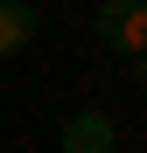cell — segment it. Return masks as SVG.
<instances>
[{
  "mask_svg": "<svg viewBox=\"0 0 147 153\" xmlns=\"http://www.w3.org/2000/svg\"><path fill=\"white\" fill-rule=\"evenodd\" d=\"M91 28L98 42L112 49V56H147V0H98V14H91Z\"/></svg>",
  "mask_w": 147,
  "mask_h": 153,
  "instance_id": "1",
  "label": "cell"
},
{
  "mask_svg": "<svg viewBox=\"0 0 147 153\" xmlns=\"http://www.w3.org/2000/svg\"><path fill=\"white\" fill-rule=\"evenodd\" d=\"M63 153H119V118L112 111H77L63 125Z\"/></svg>",
  "mask_w": 147,
  "mask_h": 153,
  "instance_id": "2",
  "label": "cell"
},
{
  "mask_svg": "<svg viewBox=\"0 0 147 153\" xmlns=\"http://www.w3.org/2000/svg\"><path fill=\"white\" fill-rule=\"evenodd\" d=\"M35 28H42V14L28 0H0V56H21L35 42Z\"/></svg>",
  "mask_w": 147,
  "mask_h": 153,
  "instance_id": "3",
  "label": "cell"
},
{
  "mask_svg": "<svg viewBox=\"0 0 147 153\" xmlns=\"http://www.w3.org/2000/svg\"><path fill=\"white\" fill-rule=\"evenodd\" d=\"M140 84H147V56H140Z\"/></svg>",
  "mask_w": 147,
  "mask_h": 153,
  "instance_id": "4",
  "label": "cell"
}]
</instances>
